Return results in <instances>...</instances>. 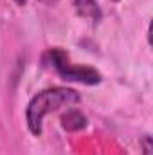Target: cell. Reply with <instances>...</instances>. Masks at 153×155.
<instances>
[{"instance_id":"obj_1","label":"cell","mask_w":153,"mask_h":155,"mask_svg":"<svg viewBox=\"0 0 153 155\" xmlns=\"http://www.w3.org/2000/svg\"><path fill=\"white\" fill-rule=\"evenodd\" d=\"M81 96L76 90L67 88V87H50V88H43L38 94H34L25 108V121H27V128L33 135L40 137L41 130H43V117L54 110H58L60 107H70L79 103Z\"/></svg>"},{"instance_id":"obj_2","label":"cell","mask_w":153,"mask_h":155,"mask_svg":"<svg viewBox=\"0 0 153 155\" xmlns=\"http://www.w3.org/2000/svg\"><path fill=\"white\" fill-rule=\"evenodd\" d=\"M41 63H43V67L52 69L63 79H69V81H77V83H85V85L101 83V74L96 69L72 65L69 61V54L65 51H61V49H49L41 56Z\"/></svg>"},{"instance_id":"obj_3","label":"cell","mask_w":153,"mask_h":155,"mask_svg":"<svg viewBox=\"0 0 153 155\" xmlns=\"http://www.w3.org/2000/svg\"><path fill=\"white\" fill-rule=\"evenodd\" d=\"M74 11L77 13V16L92 24H97L103 18V11L96 0H74Z\"/></svg>"},{"instance_id":"obj_5","label":"cell","mask_w":153,"mask_h":155,"mask_svg":"<svg viewBox=\"0 0 153 155\" xmlns=\"http://www.w3.org/2000/svg\"><path fill=\"white\" fill-rule=\"evenodd\" d=\"M142 155H153V143L150 135L142 137Z\"/></svg>"},{"instance_id":"obj_4","label":"cell","mask_w":153,"mask_h":155,"mask_svg":"<svg viewBox=\"0 0 153 155\" xmlns=\"http://www.w3.org/2000/svg\"><path fill=\"white\" fill-rule=\"evenodd\" d=\"M86 124H88L86 116L81 110H76V108H70L61 116V126L67 132H79V130L86 128Z\"/></svg>"},{"instance_id":"obj_7","label":"cell","mask_w":153,"mask_h":155,"mask_svg":"<svg viewBox=\"0 0 153 155\" xmlns=\"http://www.w3.org/2000/svg\"><path fill=\"white\" fill-rule=\"evenodd\" d=\"M40 2H43V4H54V2H58V0H40Z\"/></svg>"},{"instance_id":"obj_8","label":"cell","mask_w":153,"mask_h":155,"mask_svg":"<svg viewBox=\"0 0 153 155\" xmlns=\"http://www.w3.org/2000/svg\"><path fill=\"white\" fill-rule=\"evenodd\" d=\"M114 2H119V0H114Z\"/></svg>"},{"instance_id":"obj_6","label":"cell","mask_w":153,"mask_h":155,"mask_svg":"<svg viewBox=\"0 0 153 155\" xmlns=\"http://www.w3.org/2000/svg\"><path fill=\"white\" fill-rule=\"evenodd\" d=\"M15 2H16V4H18V5H22V7H24V5H25V4H27V0H15Z\"/></svg>"}]
</instances>
